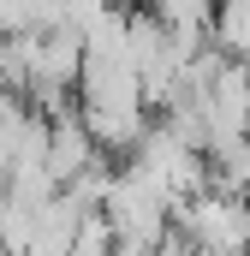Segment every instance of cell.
Wrapping results in <instances>:
<instances>
[{"instance_id": "cell-1", "label": "cell", "mask_w": 250, "mask_h": 256, "mask_svg": "<svg viewBox=\"0 0 250 256\" xmlns=\"http://www.w3.org/2000/svg\"><path fill=\"white\" fill-rule=\"evenodd\" d=\"M173 226L202 256H244L250 250V191H208L173 208Z\"/></svg>"}, {"instance_id": "cell-3", "label": "cell", "mask_w": 250, "mask_h": 256, "mask_svg": "<svg viewBox=\"0 0 250 256\" xmlns=\"http://www.w3.org/2000/svg\"><path fill=\"white\" fill-rule=\"evenodd\" d=\"M36 226H42V208L36 202H24V196H0V244L12 256H30V244H36Z\"/></svg>"}, {"instance_id": "cell-2", "label": "cell", "mask_w": 250, "mask_h": 256, "mask_svg": "<svg viewBox=\"0 0 250 256\" xmlns=\"http://www.w3.org/2000/svg\"><path fill=\"white\" fill-rule=\"evenodd\" d=\"M96 155H102V143H96L90 120H84V108L54 114V137H48V167H54V179H60V185H72V179H78Z\"/></svg>"}, {"instance_id": "cell-6", "label": "cell", "mask_w": 250, "mask_h": 256, "mask_svg": "<svg viewBox=\"0 0 250 256\" xmlns=\"http://www.w3.org/2000/svg\"><path fill=\"white\" fill-rule=\"evenodd\" d=\"M114 6H120V12H137V6H143V0H114Z\"/></svg>"}, {"instance_id": "cell-4", "label": "cell", "mask_w": 250, "mask_h": 256, "mask_svg": "<svg viewBox=\"0 0 250 256\" xmlns=\"http://www.w3.org/2000/svg\"><path fill=\"white\" fill-rule=\"evenodd\" d=\"M214 6H220V0H149V12H155L173 36H208V30H214Z\"/></svg>"}, {"instance_id": "cell-5", "label": "cell", "mask_w": 250, "mask_h": 256, "mask_svg": "<svg viewBox=\"0 0 250 256\" xmlns=\"http://www.w3.org/2000/svg\"><path fill=\"white\" fill-rule=\"evenodd\" d=\"M214 48L232 54V60H250V0H220L214 6Z\"/></svg>"}]
</instances>
